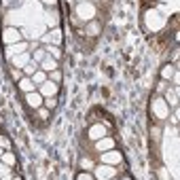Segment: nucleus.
Returning a JSON list of instances; mask_svg holds the SVG:
<instances>
[{
  "mask_svg": "<svg viewBox=\"0 0 180 180\" xmlns=\"http://www.w3.org/2000/svg\"><path fill=\"white\" fill-rule=\"evenodd\" d=\"M28 104H30L32 108H40V104H42V98H40L38 93H32V91H30V93H28Z\"/></svg>",
  "mask_w": 180,
  "mask_h": 180,
  "instance_id": "1",
  "label": "nucleus"
},
{
  "mask_svg": "<svg viewBox=\"0 0 180 180\" xmlns=\"http://www.w3.org/2000/svg\"><path fill=\"white\" fill-rule=\"evenodd\" d=\"M42 93H45V95H51V93H57V87H55L53 83H45V85H42Z\"/></svg>",
  "mask_w": 180,
  "mask_h": 180,
  "instance_id": "2",
  "label": "nucleus"
},
{
  "mask_svg": "<svg viewBox=\"0 0 180 180\" xmlns=\"http://www.w3.org/2000/svg\"><path fill=\"white\" fill-rule=\"evenodd\" d=\"M19 87L26 91V93H30V91L34 89V85H32V81H28V78H21V83H19Z\"/></svg>",
  "mask_w": 180,
  "mask_h": 180,
  "instance_id": "3",
  "label": "nucleus"
},
{
  "mask_svg": "<svg viewBox=\"0 0 180 180\" xmlns=\"http://www.w3.org/2000/svg\"><path fill=\"white\" fill-rule=\"evenodd\" d=\"M172 74H174V66H170V64H167V66H163V72H161L163 78H170Z\"/></svg>",
  "mask_w": 180,
  "mask_h": 180,
  "instance_id": "4",
  "label": "nucleus"
},
{
  "mask_svg": "<svg viewBox=\"0 0 180 180\" xmlns=\"http://www.w3.org/2000/svg\"><path fill=\"white\" fill-rule=\"evenodd\" d=\"M98 176H114L110 167H98Z\"/></svg>",
  "mask_w": 180,
  "mask_h": 180,
  "instance_id": "5",
  "label": "nucleus"
},
{
  "mask_svg": "<svg viewBox=\"0 0 180 180\" xmlns=\"http://www.w3.org/2000/svg\"><path fill=\"white\" fill-rule=\"evenodd\" d=\"M19 36H17V32H13V30H9V32H6V36H4V40H6V42H11V40H17Z\"/></svg>",
  "mask_w": 180,
  "mask_h": 180,
  "instance_id": "6",
  "label": "nucleus"
},
{
  "mask_svg": "<svg viewBox=\"0 0 180 180\" xmlns=\"http://www.w3.org/2000/svg\"><path fill=\"white\" fill-rule=\"evenodd\" d=\"M49 53L53 55L55 59H59V57H62V53H59V49H57V47H49Z\"/></svg>",
  "mask_w": 180,
  "mask_h": 180,
  "instance_id": "7",
  "label": "nucleus"
},
{
  "mask_svg": "<svg viewBox=\"0 0 180 180\" xmlns=\"http://www.w3.org/2000/svg\"><path fill=\"white\" fill-rule=\"evenodd\" d=\"M42 81H45V74H42V72H36L34 74V83H42Z\"/></svg>",
  "mask_w": 180,
  "mask_h": 180,
  "instance_id": "8",
  "label": "nucleus"
},
{
  "mask_svg": "<svg viewBox=\"0 0 180 180\" xmlns=\"http://www.w3.org/2000/svg\"><path fill=\"white\" fill-rule=\"evenodd\" d=\"M76 178H78V180H91L93 176H91V174H78Z\"/></svg>",
  "mask_w": 180,
  "mask_h": 180,
  "instance_id": "9",
  "label": "nucleus"
},
{
  "mask_svg": "<svg viewBox=\"0 0 180 180\" xmlns=\"http://www.w3.org/2000/svg\"><path fill=\"white\" fill-rule=\"evenodd\" d=\"M0 176H11L9 174V167H0Z\"/></svg>",
  "mask_w": 180,
  "mask_h": 180,
  "instance_id": "10",
  "label": "nucleus"
},
{
  "mask_svg": "<svg viewBox=\"0 0 180 180\" xmlns=\"http://www.w3.org/2000/svg\"><path fill=\"white\" fill-rule=\"evenodd\" d=\"M110 144H112V142H100V144H98V148H106V146H110Z\"/></svg>",
  "mask_w": 180,
  "mask_h": 180,
  "instance_id": "11",
  "label": "nucleus"
},
{
  "mask_svg": "<svg viewBox=\"0 0 180 180\" xmlns=\"http://www.w3.org/2000/svg\"><path fill=\"white\" fill-rule=\"evenodd\" d=\"M13 78H17V81H19V78H21V72H17V70H13Z\"/></svg>",
  "mask_w": 180,
  "mask_h": 180,
  "instance_id": "12",
  "label": "nucleus"
},
{
  "mask_svg": "<svg viewBox=\"0 0 180 180\" xmlns=\"http://www.w3.org/2000/svg\"><path fill=\"white\" fill-rule=\"evenodd\" d=\"M0 146H9V140H4V138H0Z\"/></svg>",
  "mask_w": 180,
  "mask_h": 180,
  "instance_id": "13",
  "label": "nucleus"
},
{
  "mask_svg": "<svg viewBox=\"0 0 180 180\" xmlns=\"http://www.w3.org/2000/svg\"><path fill=\"white\" fill-rule=\"evenodd\" d=\"M0 157H2V153H0Z\"/></svg>",
  "mask_w": 180,
  "mask_h": 180,
  "instance_id": "14",
  "label": "nucleus"
}]
</instances>
